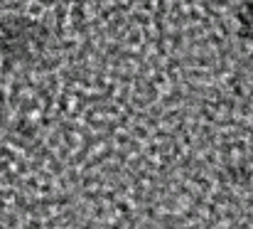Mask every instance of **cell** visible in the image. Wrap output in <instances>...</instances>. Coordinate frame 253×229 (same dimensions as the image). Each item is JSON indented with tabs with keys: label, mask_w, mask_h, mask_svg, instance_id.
<instances>
[{
	"label": "cell",
	"mask_w": 253,
	"mask_h": 229,
	"mask_svg": "<svg viewBox=\"0 0 253 229\" xmlns=\"http://www.w3.org/2000/svg\"><path fill=\"white\" fill-rule=\"evenodd\" d=\"M239 20H241V32H244L246 37H251L253 40V0L251 2H246V5L241 7Z\"/></svg>",
	"instance_id": "6da1fadb"
}]
</instances>
